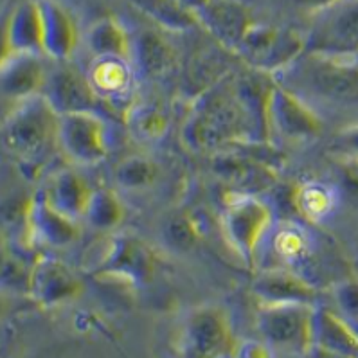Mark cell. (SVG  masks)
<instances>
[{
	"label": "cell",
	"mask_w": 358,
	"mask_h": 358,
	"mask_svg": "<svg viewBox=\"0 0 358 358\" xmlns=\"http://www.w3.org/2000/svg\"><path fill=\"white\" fill-rule=\"evenodd\" d=\"M157 177V166L146 157L131 155L122 159L114 169V178L124 189H144Z\"/></svg>",
	"instance_id": "cell-30"
},
{
	"label": "cell",
	"mask_w": 358,
	"mask_h": 358,
	"mask_svg": "<svg viewBox=\"0 0 358 358\" xmlns=\"http://www.w3.org/2000/svg\"><path fill=\"white\" fill-rule=\"evenodd\" d=\"M275 254L288 266H301L312 263V241L299 225H282L274 238Z\"/></svg>",
	"instance_id": "cell-27"
},
{
	"label": "cell",
	"mask_w": 358,
	"mask_h": 358,
	"mask_svg": "<svg viewBox=\"0 0 358 358\" xmlns=\"http://www.w3.org/2000/svg\"><path fill=\"white\" fill-rule=\"evenodd\" d=\"M59 114L36 94L18 101L2 127V146L9 155L26 164H40L58 143Z\"/></svg>",
	"instance_id": "cell-2"
},
{
	"label": "cell",
	"mask_w": 358,
	"mask_h": 358,
	"mask_svg": "<svg viewBox=\"0 0 358 358\" xmlns=\"http://www.w3.org/2000/svg\"><path fill=\"white\" fill-rule=\"evenodd\" d=\"M274 81L303 99L317 114L357 112L358 58L322 52H301L294 62L274 72Z\"/></svg>",
	"instance_id": "cell-1"
},
{
	"label": "cell",
	"mask_w": 358,
	"mask_h": 358,
	"mask_svg": "<svg viewBox=\"0 0 358 358\" xmlns=\"http://www.w3.org/2000/svg\"><path fill=\"white\" fill-rule=\"evenodd\" d=\"M338 187L345 199L358 203V159L345 157L338 164Z\"/></svg>",
	"instance_id": "cell-33"
},
{
	"label": "cell",
	"mask_w": 358,
	"mask_h": 358,
	"mask_svg": "<svg viewBox=\"0 0 358 358\" xmlns=\"http://www.w3.org/2000/svg\"><path fill=\"white\" fill-rule=\"evenodd\" d=\"M266 127L281 139L299 143L315 139L322 131V117L295 94L272 81L266 99Z\"/></svg>",
	"instance_id": "cell-9"
},
{
	"label": "cell",
	"mask_w": 358,
	"mask_h": 358,
	"mask_svg": "<svg viewBox=\"0 0 358 358\" xmlns=\"http://www.w3.org/2000/svg\"><path fill=\"white\" fill-rule=\"evenodd\" d=\"M87 45L96 56H131V38L115 18L97 20L87 34Z\"/></svg>",
	"instance_id": "cell-24"
},
{
	"label": "cell",
	"mask_w": 358,
	"mask_h": 358,
	"mask_svg": "<svg viewBox=\"0 0 358 358\" xmlns=\"http://www.w3.org/2000/svg\"><path fill=\"white\" fill-rule=\"evenodd\" d=\"M301 52H304V36L262 24H252L236 49V55L250 67L266 72L281 71Z\"/></svg>",
	"instance_id": "cell-8"
},
{
	"label": "cell",
	"mask_w": 358,
	"mask_h": 358,
	"mask_svg": "<svg viewBox=\"0 0 358 358\" xmlns=\"http://www.w3.org/2000/svg\"><path fill=\"white\" fill-rule=\"evenodd\" d=\"M58 144L76 164L101 162L108 153L105 124L94 112H72L59 115Z\"/></svg>",
	"instance_id": "cell-10"
},
{
	"label": "cell",
	"mask_w": 358,
	"mask_h": 358,
	"mask_svg": "<svg viewBox=\"0 0 358 358\" xmlns=\"http://www.w3.org/2000/svg\"><path fill=\"white\" fill-rule=\"evenodd\" d=\"M215 171L234 189L243 191V193H249L254 187H265L272 178L265 166L236 155L218 157L215 162Z\"/></svg>",
	"instance_id": "cell-23"
},
{
	"label": "cell",
	"mask_w": 358,
	"mask_h": 358,
	"mask_svg": "<svg viewBox=\"0 0 358 358\" xmlns=\"http://www.w3.org/2000/svg\"><path fill=\"white\" fill-rule=\"evenodd\" d=\"M313 303L259 304L256 326L259 337L278 355H312L315 344Z\"/></svg>",
	"instance_id": "cell-3"
},
{
	"label": "cell",
	"mask_w": 358,
	"mask_h": 358,
	"mask_svg": "<svg viewBox=\"0 0 358 358\" xmlns=\"http://www.w3.org/2000/svg\"><path fill=\"white\" fill-rule=\"evenodd\" d=\"M150 20L169 31H187L199 24L191 9L177 0H128Z\"/></svg>",
	"instance_id": "cell-25"
},
{
	"label": "cell",
	"mask_w": 358,
	"mask_h": 358,
	"mask_svg": "<svg viewBox=\"0 0 358 358\" xmlns=\"http://www.w3.org/2000/svg\"><path fill=\"white\" fill-rule=\"evenodd\" d=\"M272 209L249 193L238 194V199L227 203L222 215V232L232 252H236L245 265H254L257 247L272 227Z\"/></svg>",
	"instance_id": "cell-5"
},
{
	"label": "cell",
	"mask_w": 358,
	"mask_h": 358,
	"mask_svg": "<svg viewBox=\"0 0 358 358\" xmlns=\"http://www.w3.org/2000/svg\"><path fill=\"white\" fill-rule=\"evenodd\" d=\"M164 238L173 249L189 250L199 241V231L194 225L193 218L184 211H175L169 215L164 222Z\"/></svg>",
	"instance_id": "cell-31"
},
{
	"label": "cell",
	"mask_w": 358,
	"mask_h": 358,
	"mask_svg": "<svg viewBox=\"0 0 358 358\" xmlns=\"http://www.w3.org/2000/svg\"><path fill=\"white\" fill-rule=\"evenodd\" d=\"M294 207L308 222H319L335 209V189L320 182H308L294 191Z\"/></svg>",
	"instance_id": "cell-26"
},
{
	"label": "cell",
	"mask_w": 358,
	"mask_h": 358,
	"mask_svg": "<svg viewBox=\"0 0 358 358\" xmlns=\"http://www.w3.org/2000/svg\"><path fill=\"white\" fill-rule=\"evenodd\" d=\"M357 58H358V56H357Z\"/></svg>",
	"instance_id": "cell-38"
},
{
	"label": "cell",
	"mask_w": 358,
	"mask_h": 358,
	"mask_svg": "<svg viewBox=\"0 0 358 358\" xmlns=\"http://www.w3.org/2000/svg\"><path fill=\"white\" fill-rule=\"evenodd\" d=\"M312 17L304 51L358 56V0H337Z\"/></svg>",
	"instance_id": "cell-4"
},
{
	"label": "cell",
	"mask_w": 358,
	"mask_h": 358,
	"mask_svg": "<svg viewBox=\"0 0 358 358\" xmlns=\"http://www.w3.org/2000/svg\"><path fill=\"white\" fill-rule=\"evenodd\" d=\"M231 322L224 310L215 306L194 308L180 333L182 357L215 358L234 353Z\"/></svg>",
	"instance_id": "cell-7"
},
{
	"label": "cell",
	"mask_w": 358,
	"mask_h": 358,
	"mask_svg": "<svg viewBox=\"0 0 358 358\" xmlns=\"http://www.w3.org/2000/svg\"><path fill=\"white\" fill-rule=\"evenodd\" d=\"M234 355L236 357H272L274 353L270 351V348L263 341H247L238 345L234 350Z\"/></svg>",
	"instance_id": "cell-34"
},
{
	"label": "cell",
	"mask_w": 358,
	"mask_h": 358,
	"mask_svg": "<svg viewBox=\"0 0 358 358\" xmlns=\"http://www.w3.org/2000/svg\"><path fill=\"white\" fill-rule=\"evenodd\" d=\"M131 56L148 76H160L173 64V49L155 31H141L131 38Z\"/></svg>",
	"instance_id": "cell-22"
},
{
	"label": "cell",
	"mask_w": 358,
	"mask_h": 358,
	"mask_svg": "<svg viewBox=\"0 0 358 358\" xmlns=\"http://www.w3.org/2000/svg\"><path fill=\"white\" fill-rule=\"evenodd\" d=\"M194 17L213 38L232 52H236L238 45L254 24L247 8L238 0H207L202 8L194 11Z\"/></svg>",
	"instance_id": "cell-12"
},
{
	"label": "cell",
	"mask_w": 358,
	"mask_h": 358,
	"mask_svg": "<svg viewBox=\"0 0 358 358\" xmlns=\"http://www.w3.org/2000/svg\"><path fill=\"white\" fill-rule=\"evenodd\" d=\"M252 294L262 304L313 303L315 287L292 268H268L254 278Z\"/></svg>",
	"instance_id": "cell-14"
},
{
	"label": "cell",
	"mask_w": 358,
	"mask_h": 358,
	"mask_svg": "<svg viewBox=\"0 0 358 358\" xmlns=\"http://www.w3.org/2000/svg\"><path fill=\"white\" fill-rule=\"evenodd\" d=\"M177 2H180L182 6H186L187 9H191V11H196V9L202 8L203 4H206L207 0H177Z\"/></svg>",
	"instance_id": "cell-37"
},
{
	"label": "cell",
	"mask_w": 358,
	"mask_h": 358,
	"mask_svg": "<svg viewBox=\"0 0 358 358\" xmlns=\"http://www.w3.org/2000/svg\"><path fill=\"white\" fill-rule=\"evenodd\" d=\"M26 220L31 234L49 247L62 249L80 236L76 220L69 218L64 213L55 209L45 199L43 191L34 194L29 202L26 209Z\"/></svg>",
	"instance_id": "cell-15"
},
{
	"label": "cell",
	"mask_w": 358,
	"mask_h": 358,
	"mask_svg": "<svg viewBox=\"0 0 358 358\" xmlns=\"http://www.w3.org/2000/svg\"><path fill=\"white\" fill-rule=\"evenodd\" d=\"M42 94L59 115L72 112H94L101 97L97 96L89 78L78 71L62 67L47 76Z\"/></svg>",
	"instance_id": "cell-13"
},
{
	"label": "cell",
	"mask_w": 358,
	"mask_h": 358,
	"mask_svg": "<svg viewBox=\"0 0 358 358\" xmlns=\"http://www.w3.org/2000/svg\"><path fill=\"white\" fill-rule=\"evenodd\" d=\"M43 20V55L55 59L71 58L78 43L74 18L55 0H38Z\"/></svg>",
	"instance_id": "cell-18"
},
{
	"label": "cell",
	"mask_w": 358,
	"mask_h": 358,
	"mask_svg": "<svg viewBox=\"0 0 358 358\" xmlns=\"http://www.w3.org/2000/svg\"><path fill=\"white\" fill-rule=\"evenodd\" d=\"M4 58L9 55H43V20L40 2H24L9 17L4 31Z\"/></svg>",
	"instance_id": "cell-17"
},
{
	"label": "cell",
	"mask_w": 358,
	"mask_h": 358,
	"mask_svg": "<svg viewBox=\"0 0 358 358\" xmlns=\"http://www.w3.org/2000/svg\"><path fill=\"white\" fill-rule=\"evenodd\" d=\"M89 80L96 89L97 96L108 105H119V99H124L131 94V72L128 58L121 56H96V62L90 69Z\"/></svg>",
	"instance_id": "cell-21"
},
{
	"label": "cell",
	"mask_w": 358,
	"mask_h": 358,
	"mask_svg": "<svg viewBox=\"0 0 358 358\" xmlns=\"http://www.w3.org/2000/svg\"><path fill=\"white\" fill-rule=\"evenodd\" d=\"M124 218V209L119 199L110 189H94L85 220L99 231L117 227Z\"/></svg>",
	"instance_id": "cell-28"
},
{
	"label": "cell",
	"mask_w": 358,
	"mask_h": 358,
	"mask_svg": "<svg viewBox=\"0 0 358 358\" xmlns=\"http://www.w3.org/2000/svg\"><path fill=\"white\" fill-rule=\"evenodd\" d=\"M31 299L42 308H55L81 294V281L64 262L42 256L27 278Z\"/></svg>",
	"instance_id": "cell-11"
},
{
	"label": "cell",
	"mask_w": 358,
	"mask_h": 358,
	"mask_svg": "<svg viewBox=\"0 0 358 358\" xmlns=\"http://www.w3.org/2000/svg\"><path fill=\"white\" fill-rule=\"evenodd\" d=\"M297 8L304 9V11H308L310 15L317 13V11H320V9L328 8V6L335 4L337 0H292Z\"/></svg>",
	"instance_id": "cell-36"
},
{
	"label": "cell",
	"mask_w": 358,
	"mask_h": 358,
	"mask_svg": "<svg viewBox=\"0 0 358 358\" xmlns=\"http://www.w3.org/2000/svg\"><path fill=\"white\" fill-rule=\"evenodd\" d=\"M155 254L150 245L130 234H117L106 245L94 278L117 282L130 290H141L155 275Z\"/></svg>",
	"instance_id": "cell-6"
},
{
	"label": "cell",
	"mask_w": 358,
	"mask_h": 358,
	"mask_svg": "<svg viewBox=\"0 0 358 358\" xmlns=\"http://www.w3.org/2000/svg\"><path fill=\"white\" fill-rule=\"evenodd\" d=\"M333 299L337 304L341 315L351 322H358V281L357 279H348V281L338 282L333 290Z\"/></svg>",
	"instance_id": "cell-32"
},
{
	"label": "cell",
	"mask_w": 358,
	"mask_h": 358,
	"mask_svg": "<svg viewBox=\"0 0 358 358\" xmlns=\"http://www.w3.org/2000/svg\"><path fill=\"white\" fill-rule=\"evenodd\" d=\"M127 119L134 135L141 141H159L169 124L164 112L153 105H131L127 110Z\"/></svg>",
	"instance_id": "cell-29"
},
{
	"label": "cell",
	"mask_w": 358,
	"mask_h": 358,
	"mask_svg": "<svg viewBox=\"0 0 358 358\" xmlns=\"http://www.w3.org/2000/svg\"><path fill=\"white\" fill-rule=\"evenodd\" d=\"M313 351L335 357H358V333L351 328V320L328 308H317Z\"/></svg>",
	"instance_id": "cell-19"
},
{
	"label": "cell",
	"mask_w": 358,
	"mask_h": 358,
	"mask_svg": "<svg viewBox=\"0 0 358 358\" xmlns=\"http://www.w3.org/2000/svg\"><path fill=\"white\" fill-rule=\"evenodd\" d=\"M342 146L345 148L348 155L358 159V124L342 135Z\"/></svg>",
	"instance_id": "cell-35"
},
{
	"label": "cell",
	"mask_w": 358,
	"mask_h": 358,
	"mask_svg": "<svg viewBox=\"0 0 358 358\" xmlns=\"http://www.w3.org/2000/svg\"><path fill=\"white\" fill-rule=\"evenodd\" d=\"M40 55L20 52L2 58V96L15 101H22L31 96L42 94L47 80V72L43 69Z\"/></svg>",
	"instance_id": "cell-16"
},
{
	"label": "cell",
	"mask_w": 358,
	"mask_h": 358,
	"mask_svg": "<svg viewBox=\"0 0 358 358\" xmlns=\"http://www.w3.org/2000/svg\"><path fill=\"white\" fill-rule=\"evenodd\" d=\"M43 194L59 213H64L72 220H80L85 218L92 189L78 171L62 169L52 175L47 187L43 189Z\"/></svg>",
	"instance_id": "cell-20"
}]
</instances>
